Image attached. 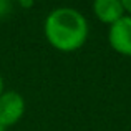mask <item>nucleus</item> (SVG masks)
<instances>
[{
	"instance_id": "nucleus-1",
	"label": "nucleus",
	"mask_w": 131,
	"mask_h": 131,
	"mask_svg": "<svg viewBox=\"0 0 131 131\" xmlns=\"http://www.w3.org/2000/svg\"><path fill=\"white\" fill-rule=\"evenodd\" d=\"M47 42L58 51H77L88 40V22L85 15L71 7H58L51 10L43 22Z\"/></svg>"
},
{
	"instance_id": "nucleus-2",
	"label": "nucleus",
	"mask_w": 131,
	"mask_h": 131,
	"mask_svg": "<svg viewBox=\"0 0 131 131\" xmlns=\"http://www.w3.org/2000/svg\"><path fill=\"white\" fill-rule=\"evenodd\" d=\"M25 115V100L15 90H7L0 95V125L13 126Z\"/></svg>"
},
{
	"instance_id": "nucleus-3",
	"label": "nucleus",
	"mask_w": 131,
	"mask_h": 131,
	"mask_svg": "<svg viewBox=\"0 0 131 131\" xmlns=\"http://www.w3.org/2000/svg\"><path fill=\"white\" fill-rule=\"evenodd\" d=\"M108 42L116 53L131 57V15L126 13L123 18L110 25Z\"/></svg>"
},
{
	"instance_id": "nucleus-4",
	"label": "nucleus",
	"mask_w": 131,
	"mask_h": 131,
	"mask_svg": "<svg viewBox=\"0 0 131 131\" xmlns=\"http://www.w3.org/2000/svg\"><path fill=\"white\" fill-rule=\"evenodd\" d=\"M93 13L100 22L113 25L126 15L121 0H93Z\"/></svg>"
},
{
	"instance_id": "nucleus-5",
	"label": "nucleus",
	"mask_w": 131,
	"mask_h": 131,
	"mask_svg": "<svg viewBox=\"0 0 131 131\" xmlns=\"http://www.w3.org/2000/svg\"><path fill=\"white\" fill-rule=\"evenodd\" d=\"M121 2H123V7H125L126 13L131 15V0H121Z\"/></svg>"
},
{
	"instance_id": "nucleus-6",
	"label": "nucleus",
	"mask_w": 131,
	"mask_h": 131,
	"mask_svg": "<svg viewBox=\"0 0 131 131\" xmlns=\"http://www.w3.org/2000/svg\"><path fill=\"white\" fill-rule=\"evenodd\" d=\"M15 2H18L20 5H23V7H32L33 0H15Z\"/></svg>"
},
{
	"instance_id": "nucleus-7",
	"label": "nucleus",
	"mask_w": 131,
	"mask_h": 131,
	"mask_svg": "<svg viewBox=\"0 0 131 131\" xmlns=\"http://www.w3.org/2000/svg\"><path fill=\"white\" fill-rule=\"evenodd\" d=\"M3 91H5V90H3V78H2V75H0V95H2Z\"/></svg>"
},
{
	"instance_id": "nucleus-8",
	"label": "nucleus",
	"mask_w": 131,
	"mask_h": 131,
	"mask_svg": "<svg viewBox=\"0 0 131 131\" xmlns=\"http://www.w3.org/2000/svg\"><path fill=\"white\" fill-rule=\"evenodd\" d=\"M0 131H5V128H3V126H2V125H0Z\"/></svg>"
}]
</instances>
